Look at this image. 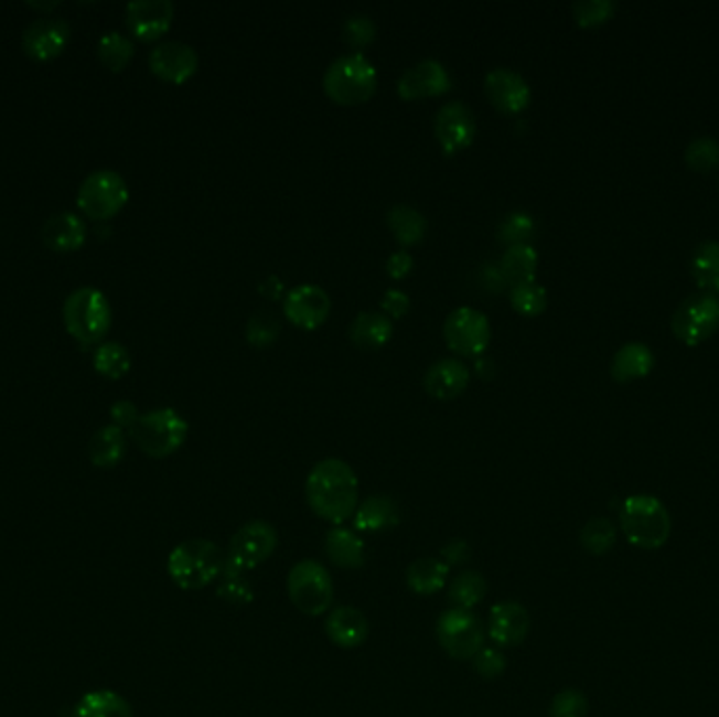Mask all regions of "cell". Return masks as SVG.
I'll list each match as a JSON object with an SVG mask.
<instances>
[{
	"mask_svg": "<svg viewBox=\"0 0 719 717\" xmlns=\"http://www.w3.org/2000/svg\"><path fill=\"white\" fill-rule=\"evenodd\" d=\"M64 327L83 347H97L112 329V308L104 292L95 287H81L64 301Z\"/></svg>",
	"mask_w": 719,
	"mask_h": 717,
	"instance_id": "cell-4",
	"label": "cell"
},
{
	"mask_svg": "<svg viewBox=\"0 0 719 717\" xmlns=\"http://www.w3.org/2000/svg\"><path fill=\"white\" fill-rule=\"evenodd\" d=\"M470 556H472V549L461 538L450 541L447 547H442V558L449 564V568L450 566H457V564H465V561L470 560Z\"/></svg>",
	"mask_w": 719,
	"mask_h": 717,
	"instance_id": "cell-50",
	"label": "cell"
},
{
	"mask_svg": "<svg viewBox=\"0 0 719 717\" xmlns=\"http://www.w3.org/2000/svg\"><path fill=\"white\" fill-rule=\"evenodd\" d=\"M282 310L297 329L315 331L331 314V297L318 285H299L285 295Z\"/></svg>",
	"mask_w": 719,
	"mask_h": 717,
	"instance_id": "cell-16",
	"label": "cell"
},
{
	"mask_svg": "<svg viewBox=\"0 0 719 717\" xmlns=\"http://www.w3.org/2000/svg\"><path fill=\"white\" fill-rule=\"evenodd\" d=\"M377 67L362 53H347L335 60L324 74V93L337 106L366 104L377 93Z\"/></svg>",
	"mask_w": 719,
	"mask_h": 717,
	"instance_id": "cell-5",
	"label": "cell"
},
{
	"mask_svg": "<svg viewBox=\"0 0 719 717\" xmlns=\"http://www.w3.org/2000/svg\"><path fill=\"white\" fill-rule=\"evenodd\" d=\"M400 524V507L394 499L375 494L364 499L354 514V528L360 533H383Z\"/></svg>",
	"mask_w": 719,
	"mask_h": 717,
	"instance_id": "cell-24",
	"label": "cell"
},
{
	"mask_svg": "<svg viewBox=\"0 0 719 717\" xmlns=\"http://www.w3.org/2000/svg\"><path fill=\"white\" fill-rule=\"evenodd\" d=\"M579 538H581V545L587 554L604 556L616 545L619 533H616V526L608 517H593L584 524Z\"/></svg>",
	"mask_w": 719,
	"mask_h": 717,
	"instance_id": "cell-37",
	"label": "cell"
},
{
	"mask_svg": "<svg viewBox=\"0 0 719 717\" xmlns=\"http://www.w3.org/2000/svg\"><path fill=\"white\" fill-rule=\"evenodd\" d=\"M72 25L57 15H43L23 30L22 49L30 60L51 62L60 57L69 43Z\"/></svg>",
	"mask_w": 719,
	"mask_h": 717,
	"instance_id": "cell-13",
	"label": "cell"
},
{
	"mask_svg": "<svg viewBox=\"0 0 719 717\" xmlns=\"http://www.w3.org/2000/svg\"><path fill=\"white\" fill-rule=\"evenodd\" d=\"M28 7L34 11H46V15H49L53 9L60 7V2H28Z\"/></svg>",
	"mask_w": 719,
	"mask_h": 717,
	"instance_id": "cell-52",
	"label": "cell"
},
{
	"mask_svg": "<svg viewBox=\"0 0 719 717\" xmlns=\"http://www.w3.org/2000/svg\"><path fill=\"white\" fill-rule=\"evenodd\" d=\"M449 564L440 558H419L406 570V585L417 596H436L449 584Z\"/></svg>",
	"mask_w": 719,
	"mask_h": 717,
	"instance_id": "cell-27",
	"label": "cell"
},
{
	"mask_svg": "<svg viewBox=\"0 0 719 717\" xmlns=\"http://www.w3.org/2000/svg\"><path fill=\"white\" fill-rule=\"evenodd\" d=\"M43 245L53 253H74L87 243V224L76 213H55L43 225Z\"/></svg>",
	"mask_w": 719,
	"mask_h": 717,
	"instance_id": "cell-23",
	"label": "cell"
},
{
	"mask_svg": "<svg viewBox=\"0 0 719 717\" xmlns=\"http://www.w3.org/2000/svg\"><path fill=\"white\" fill-rule=\"evenodd\" d=\"M225 554L222 547L208 538H190L180 543L167 560L171 581L185 591H198L215 581L224 572Z\"/></svg>",
	"mask_w": 719,
	"mask_h": 717,
	"instance_id": "cell-3",
	"label": "cell"
},
{
	"mask_svg": "<svg viewBox=\"0 0 719 717\" xmlns=\"http://www.w3.org/2000/svg\"><path fill=\"white\" fill-rule=\"evenodd\" d=\"M93 368L106 379H122L131 371V354L118 341H104L93 352Z\"/></svg>",
	"mask_w": 719,
	"mask_h": 717,
	"instance_id": "cell-36",
	"label": "cell"
},
{
	"mask_svg": "<svg viewBox=\"0 0 719 717\" xmlns=\"http://www.w3.org/2000/svg\"><path fill=\"white\" fill-rule=\"evenodd\" d=\"M436 635L444 652L457 661H472L484 649L486 629L472 610L450 608L440 614L436 623Z\"/></svg>",
	"mask_w": 719,
	"mask_h": 717,
	"instance_id": "cell-10",
	"label": "cell"
},
{
	"mask_svg": "<svg viewBox=\"0 0 719 717\" xmlns=\"http://www.w3.org/2000/svg\"><path fill=\"white\" fill-rule=\"evenodd\" d=\"M387 225L394 238L405 247L419 245L428 234V220L410 206H394L387 213Z\"/></svg>",
	"mask_w": 719,
	"mask_h": 717,
	"instance_id": "cell-32",
	"label": "cell"
},
{
	"mask_svg": "<svg viewBox=\"0 0 719 717\" xmlns=\"http://www.w3.org/2000/svg\"><path fill=\"white\" fill-rule=\"evenodd\" d=\"M69 717H133V709L114 691H93L74 705Z\"/></svg>",
	"mask_w": 719,
	"mask_h": 717,
	"instance_id": "cell-30",
	"label": "cell"
},
{
	"mask_svg": "<svg viewBox=\"0 0 719 717\" xmlns=\"http://www.w3.org/2000/svg\"><path fill=\"white\" fill-rule=\"evenodd\" d=\"M133 55H136L133 41L127 34L118 32V30L106 32L99 39V43H97V57H99V62L104 64V67H108L110 72H114V74L127 69V66L133 60Z\"/></svg>",
	"mask_w": 719,
	"mask_h": 717,
	"instance_id": "cell-34",
	"label": "cell"
},
{
	"mask_svg": "<svg viewBox=\"0 0 719 717\" xmlns=\"http://www.w3.org/2000/svg\"><path fill=\"white\" fill-rule=\"evenodd\" d=\"M324 552L331 564L343 570H358L366 561L364 554V541L356 531L335 526L326 533L324 538Z\"/></svg>",
	"mask_w": 719,
	"mask_h": 717,
	"instance_id": "cell-25",
	"label": "cell"
},
{
	"mask_svg": "<svg viewBox=\"0 0 719 717\" xmlns=\"http://www.w3.org/2000/svg\"><path fill=\"white\" fill-rule=\"evenodd\" d=\"M187 421L173 408H157L137 419L129 429L137 449L152 459L175 454L187 440Z\"/></svg>",
	"mask_w": 719,
	"mask_h": 717,
	"instance_id": "cell-6",
	"label": "cell"
},
{
	"mask_svg": "<svg viewBox=\"0 0 719 717\" xmlns=\"http://www.w3.org/2000/svg\"><path fill=\"white\" fill-rule=\"evenodd\" d=\"M139 410H137L136 404L131 400H118L110 406V419H112V426L120 427V429H131L136 426L137 419H139Z\"/></svg>",
	"mask_w": 719,
	"mask_h": 717,
	"instance_id": "cell-48",
	"label": "cell"
},
{
	"mask_svg": "<svg viewBox=\"0 0 719 717\" xmlns=\"http://www.w3.org/2000/svg\"><path fill=\"white\" fill-rule=\"evenodd\" d=\"M436 139L447 157L468 150L475 139V118L463 101L444 104L436 116Z\"/></svg>",
	"mask_w": 719,
	"mask_h": 717,
	"instance_id": "cell-15",
	"label": "cell"
},
{
	"mask_svg": "<svg viewBox=\"0 0 719 717\" xmlns=\"http://www.w3.org/2000/svg\"><path fill=\"white\" fill-rule=\"evenodd\" d=\"M530 631V614L519 602H498L491 608L486 635L498 649L519 646Z\"/></svg>",
	"mask_w": 719,
	"mask_h": 717,
	"instance_id": "cell-20",
	"label": "cell"
},
{
	"mask_svg": "<svg viewBox=\"0 0 719 717\" xmlns=\"http://www.w3.org/2000/svg\"><path fill=\"white\" fill-rule=\"evenodd\" d=\"M444 341L457 356L480 358L493 341L491 320L480 310L459 308L444 322Z\"/></svg>",
	"mask_w": 719,
	"mask_h": 717,
	"instance_id": "cell-12",
	"label": "cell"
},
{
	"mask_svg": "<svg viewBox=\"0 0 719 717\" xmlns=\"http://www.w3.org/2000/svg\"><path fill=\"white\" fill-rule=\"evenodd\" d=\"M217 596L229 604H250L255 589L247 579V572H227L224 570L217 585Z\"/></svg>",
	"mask_w": 719,
	"mask_h": 717,
	"instance_id": "cell-41",
	"label": "cell"
},
{
	"mask_svg": "<svg viewBox=\"0 0 719 717\" xmlns=\"http://www.w3.org/2000/svg\"><path fill=\"white\" fill-rule=\"evenodd\" d=\"M305 499L315 516L339 526L358 510V475L341 459H324L305 480Z\"/></svg>",
	"mask_w": 719,
	"mask_h": 717,
	"instance_id": "cell-1",
	"label": "cell"
},
{
	"mask_svg": "<svg viewBox=\"0 0 719 717\" xmlns=\"http://www.w3.org/2000/svg\"><path fill=\"white\" fill-rule=\"evenodd\" d=\"M690 274L702 292L719 299V243L705 240L695 248L690 259Z\"/></svg>",
	"mask_w": 719,
	"mask_h": 717,
	"instance_id": "cell-31",
	"label": "cell"
},
{
	"mask_svg": "<svg viewBox=\"0 0 719 717\" xmlns=\"http://www.w3.org/2000/svg\"><path fill=\"white\" fill-rule=\"evenodd\" d=\"M614 13L612 0H581L572 4L575 22L581 28H595L600 23L608 22Z\"/></svg>",
	"mask_w": 719,
	"mask_h": 717,
	"instance_id": "cell-44",
	"label": "cell"
},
{
	"mask_svg": "<svg viewBox=\"0 0 719 717\" xmlns=\"http://www.w3.org/2000/svg\"><path fill=\"white\" fill-rule=\"evenodd\" d=\"M245 335L253 347H270L280 335V322L270 312H257L250 315Z\"/></svg>",
	"mask_w": 719,
	"mask_h": 717,
	"instance_id": "cell-42",
	"label": "cell"
},
{
	"mask_svg": "<svg viewBox=\"0 0 719 717\" xmlns=\"http://www.w3.org/2000/svg\"><path fill=\"white\" fill-rule=\"evenodd\" d=\"M148 64L160 81L169 85H183L198 69V53L180 41H164L150 51Z\"/></svg>",
	"mask_w": 719,
	"mask_h": 717,
	"instance_id": "cell-17",
	"label": "cell"
},
{
	"mask_svg": "<svg viewBox=\"0 0 719 717\" xmlns=\"http://www.w3.org/2000/svg\"><path fill=\"white\" fill-rule=\"evenodd\" d=\"M509 301H512V308L516 310L517 314L535 318V315H540L547 310L549 297H547V291L540 287L537 280H530V282H522V285L512 287Z\"/></svg>",
	"mask_w": 719,
	"mask_h": 717,
	"instance_id": "cell-38",
	"label": "cell"
},
{
	"mask_svg": "<svg viewBox=\"0 0 719 717\" xmlns=\"http://www.w3.org/2000/svg\"><path fill=\"white\" fill-rule=\"evenodd\" d=\"M127 454V436L120 427L104 426L93 434L89 442V459L95 468H116Z\"/></svg>",
	"mask_w": 719,
	"mask_h": 717,
	"instance_id": "cell-28",
	"label": "cell"
},
{
	"mask_svg": "<svg viewBox=\"0 0 719 717\" xmlns=\"http://www.w3.org/2000/svg\"><path fill=\"white\" fill-rule=\"evenodd\" d=\"M278 547V533L266 520H250L236 531L225 554L224 570L250 572L253 568L270 560Z\"/></svg>",
	"mask_w": 719,
	"mask_h": 717,
	"instance_id": "cell-9",
	"label": "cell"
},
{
	"mask_svg": "<svg viewBox=\"0 0 719 717\" xmlns=\"http://www.w3.org/2000/svg\"><path fill=\"white\" fill-rule=\"evenodd\" d=\"M375 36H377V25L368 15H352L343 23V41L356 53L371 45Z\"/></svg>",
	"mask_w": 719,
	"mask_h": 717,
	"instance_id": "cell-43",
	"label": "cell"
},
{
	"mask_svg": "<svg viewBox=\"0 0 719 717\" xmlns=\"http://www.w3.org/2000/svg\"><path fill=\"white\" fill-rule=\"evenodd\" d=\"M129 202V185L112 169H99L89 173L81 188L76 204L85 217L93 222H108L116 217Z\"/></svg>",
	"mask_w": 719,
	"mask_h": 717,
	"instance_id": "cell-7",
	"label": "cell"
},
{
	"mask_svg": "<svg viewBox=\"0 0 719 717\" xmlns=\"http://www.w3.org/2000/svg\"><path fill=\"white\" fill-rule=\"evenodd\" d=\"M535 220L528 215V213H512L503 220V224L498 227V240L509 245V247H516V245H528V240L535 236Z\"/></svg>",
	"mask_w": 719,
	"mask_h": 717,
	"instance_id": "cell-40",
	"label": "cell"
},
{
	"mask_svg": "<svg viewBox=\"0 0 719 717\" xmlns=\"http://www.w3.org/2000/svg\"><path fill=\"white\" fill-rule=\"evenodd\" d=\"M382 310L389 320H403L410 312V297L398 289H389L383 295Z\"/></svg>",
	"mask_w": 719,
	"mask_h": 717,
	"instance_id": "cell-47",
	"label": "cell"
},
{
	"mask_svg": "<svg viewBox=\"0 0 719 717\" xmlns=\"http://www.w3.org/2000/svg\"><path fill=\"white\" fill-rule=\"evenodd\" d=\"M175 20V4L171 0H133L125 9L129 32L141 43L162 39Z\"/></svg>",
	"mask_w": 719,
	"mask_h": 717,
	"instance_id": "cell-14",
	"label": "cell"
},
{
	"mask_svg": "<svg viewBox=\"0 0 719 717\" xmlns=\"http://www.w3.org/2000/svg\"><path fill=\"white\" fill-rule=\"evenodd\" d=\"M621 531L633 547L654 552L672 537V514L665 503L652 494H631L619 510Z\"/></svg>",
	"mask_w": 719,
	"mask_h": 717,
	"instance_id": "cell-2",
	"label": "cell"
},
{
	"mask_svg": "<svg viewBox=\"0 0 719 717\" xmlns=\"http://www.w3.org/2000/svg\"><path fill=\"white\" fill-rule=\"evenodd\" d=\"M452 87L449 69L436 60H423L417 66L408 67L398 81V95L405 101H419L440 97Z\"/></svg>",
	"mask_w": 719,
	"mask_h": 717,
	"instance_id": "cell-18",
	"label": "cell"
},
{
	"mask_svg": "<svg viewBox=\"0 0 719 717\" xmlns=\"http://www.w3.org/2000/svg\"><path fill=\"white\" fill-rule=\"evenodd\" d=\"M719 329V299L709 292L686 297L672 318L674 335L686 345H700Z\"/></svg>",
	"mask_w": 719,
	"mask_h": 717,
	"instance_id": "cell-11",
	"label": "cell"
},
{
	"mask_svg": "<svg viewBox=\"0 0 719 717\" xmlns=\"http://www.w3.org/2000/svg\"><path fill=\"white\" fill-rule=\"evenodd\" d=\"M537 266H539V255L537 250L530 245H516L505 250L503 259H501V274L505 278V282H509L512 287L522 285V282H530L535 280L537 274Z\"/></svg>",
	"mask_w": 719,
	"mask_h": 717,
	"instance_id": "cell-33",
	"label": "cell"
},
{
	"mask_svg": "<svg viewBox=\"0 0 719 717\" xmlns=\"http://www.w3.org/2000/svg\"><path fill=\"white\" fill-rule=\"evenodd\" d=\"M654 366L651 347L637 341L623 345L610 364V375L616 383H630L646 377Z\"/></svg>",
	"mask_w": 719,
	"mask_h": 717,
	"instance_id": "cell-26",
	"label": "cell"
},
{
	"mask_svg": "<svg viewBox=\"0 0 719 717\" xmlns=\"http://www.w3.org/2000/svg\"><path fill=\"white\" fill-rule=\"evenodd\" d=\"M473 672L477 673L484 679H496L501 673L505 672L507 667V659L505 654L498 649H489L484 646L482 651L477 652L472 659Z\"/></svg>",
	"mask_w": 719,
	"mask_h": 717,
	"instance_id": "cell-46",
	"label": "cell"
},
{
	"mask_svg": "<svg viewBox=\"0 0 719 717\" xmlns=\"http://www.w3.org/2000/svg\"><path fill=\"white\" fill-rule=\"evenodd\" d=\"M257 291L261 292L268 301H278V299H282V295H285V282H282L278 276H268V278L257 287Z\"/></svg>",
	"mask_w": 719,
	"mask_h": 717,
	"instance_id": "cell-51",
	"label": "cell"
},
{
	"mask_svg": "<svg viewBox=\"0 0 719 717\" xmlns=\"http://www.w3.org/2000/svg\"><path fill=\"white\" fill-rule=\"evenodd\" d=\"M470 385V368L457 358H444L436 362L426 377L423 387L436 400H454Z\"/></svg>",
	"mask_w": 719,
	"mask_h": 717,
	"instance_id": "cell-22",
	"label": "cell"
},
{
	"mask_svg": "<svg viewBox=\"0 0 719 717\" xmlns=\"http://www.w3.org/2000/svg\"><path fill=\"white\" fill-rule=\"evenodd\" d=\"M587 714H589V700L577 688H566L562 693H558L549 707V717H587Z\"/></svg>",
	"mask_w": 719,
	"mask_h": 717,
	"instance_id": "cell-45",
	"label": "cell"
},
{
	"mask_svg": "<svg viewBox=\"0 0 719 717\" xmlns=\"http://www.w3.org/2000/svg\"><path fill=\"white\" fill-rule=\"evenodd\" d=\"M484 93L498 113L519 114L530 106V87L517 72L498 67L486 74Z\"/></svg>",
	"mask_w": 719,
	"mask_h": 717,
	"instance_id": "cell-19",
	"label": "cell"
},
{
	"mask_svg": "<svg viewBox=\"0 0 719 717\" xmlns=\"http://www.w3.org/2000/svg\"><path fill=\"white\" fill-rule=\"evenodd\" d=\"M394 335V324L385 314L362 312L350 327V339L362 350H379Z\"/></svg>",
	"mask_w": 719,
	"mask_h": 717,
	"instance_id": "cell-29",
	"label": "cell"
},
{
	"mask_svg": "<svg viewBox=\"0 0 719 717\" xmlns=\"http://www.w3.org/2000/svg\"><path fill=\"white\" fill-rule=\"evenodd\" d=\"M486 591H489V584H486L484 575H480L475 570H463L450 584V604L459 610H473L486 598Z\"/></svg>",
	"mask_w": 719,
	"mask_h": 717,
	"instance_id": "cell-35",
	"label": "cell"
},
{
	"mask_svg": "<svg viewBox=\"0 0 719 717\" xmlns=\"http://www.w3.org/2000/svg\"><path fill=\"white\" fill-rule=\"evenodd\" d=\"M686 164L693 169V171H698V173H705V171H713L719 167V141L713 139V137H697L688 143L686 148Z\"/></svg>",
	"mask_w": 719,
	"mask_h": 717,
	"instance_id": "cell-39",
	"label": "cell"
},
{
	"mask_svg": "<svg viewBox=\"0 0 719 717\" xmlns=\"http://www.w3.org/2000/svg\"><path fill=\"white\" fill-rule=\"evenodd\" d=\"M324 629L329 640L343 651L360 649L371 631L364 612L354 606H339L335 610H331Z\"/></svg>",
	"mask_w": 719,
	"mask_h": 717,
	"instance_id": "cell-21",
	"label": "cell"
},
{
	"mask_svg": "<svg viewBox=\"0 0 719 717\" xmlns=\"http://www.w3.org/2000/svg\"><path fill=\"white\" fill-rule=\"evenodd\" d=\"M412 266H415V261H412L410 253L398 250V253H391V255L387 257L385 269H387V276H389V278H394V280H403V278H406V276L412 271Z\"/></svg>",
	"mask_w": 719,
	"mask_h": 717,
	"instance_id": "cell-49",
	"label": "cell"
},
{
	"mask_svg": "<svg viewBox=\"0 0 719 717\" xmlns=\"http://www.w3.org/2000/svg\"><path fill=\"white\" fill-rule=\"evenodd\" d=\"M287 591L294 608L308 617L324 614L335 600L331 572L315 560H301L292 566Z\"/></svg>",
	"mask_w": 719,
	"mask_h": 717,
	"instance_id": "cell-8",
	"label": "cell"
}]
</instances>
